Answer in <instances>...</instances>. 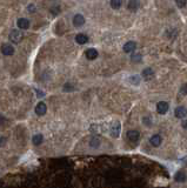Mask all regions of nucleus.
<instances>
[{"label": "nucleus", "instance_id": "nucleus-1", "mask_svg": "<svg viewBox=\"0 0 187 188\" xmlns=\"http://www.w3.org/2000/svg\"><path fill=\"white\" fill-rule=\"evenodd\" d=\"M8 38H10V40L13 43H19L23 40V38H24V34H23V32L20 29H13L10 33Z\"/></svg>", "mask_w": 187, "mask_h": 188}, {"label": "nucleus", "instance_id": "nucleus-2", "mask_svg": "<svg viewBox=\"0 0 187 188\" xmlns=\"http://www.w3.org/2000/svg\"><path fill=\"white\" fill-rule=\"evenodd\" d=\"M120 130H121V125H120L119 121H114L112 125H111L110 128V133L113 138H119L120 135Z\"/></svg>", "mask_w": 187, "mask_h": 188}, {"label": "nucleus", "instance_id": "nucleus-3", "mask_svg": "<svg viewBox=\"0 0 187 188\" xmlns=\"http://www.w3.org/2000/svg\"><path fill=\"white\" fill-rule=\"evenodd\" d=\"M35 114L39 116L41 115H45V113L47 112V106H46V104L43 101H40L39 104H37V106H35Z\"/></svg>", "mask_w": 187, "mask_h": 188}, {"label": "nucleus", "instance_id": "nucleus-4", "mask_svg": "<svg viewBox=\"0 0 187 188\" xmlns=\"http://www.w3.org/2000/svg\"><path fill=\"white\" fill-rule=\"evenodd\" d=\"M1 53L4 55H7V57L12 55V54H14V47L11 43H4L1 46Z\"/></svg>", "mask_w": 187, "mask_h": 188}, {"label": "nucleus", "instance_id": "nucleus-5", "mask_svg": "<svg viewBox=\"0 0 187 188\" xmlns=\"http://www.w3.org/2000/svg\"><path fill=\"white\" fill-rule=\"evenodd\" d=\"M168 108H169V105L166 101H160L157 104V111L159 114H166L168 112Z\"/></svg>", "mask_w": 187, "mask_h": 188}, {"label": "nucleus", "instance_id": "nucleus-6", "mask_svg": "<svg viewBox=\"0 0 187 188\" xmlns=\"http://www.w3.org/2000/svg\"><path fill=\"white\" fill-rule=\"evenodd\" d=\"M174 115L179 118V119H182V118H185L187 115V108L184 106H179L175 108V111H174Z\"/></svg>", "mask_w": 187, "mask_h": 188}, {"label": "nucleus", "instance_id": "nucleus-7", "mask_svg": "<svg viewBox=\"0 0 187 188\" xmlns=\"http://www.w3.org/2000/svg\"><path fill=\"white\" fill-rule=\"evenodd\" d=\"M140 138V133L138 132V130H128L127 132V139L130 140V141H132V142H135V141H138Z\"/></svg>", "mask_w": 187, "mask_h": 188}, {"label": "nucleus", "instance_id": "nucleus-8", "mask_svg": "<svg viewBox=\"0 0 187 188\" xmlns=\"http://www.w3.org/2000/svg\"><path fill=\"white\" fill-rule=\"evenodd\" d=\"M84 24H85V18H84L81 14L74 15V18H73V25H74L75 27H81Z\"/></svg>", "mask_w": 187, "mask_h": 188}, {"label": "nucleus", "instance_id": "nucleus-9", "mask_svg": "<svg viewBox=\"0 0 187 188\" xmlns=\"http://www.w3.org/2000/svg\"><path fill=\"white\" fill-rule=\"evenodd\" d=\"M137 48V43L134 41H128L124 45V52L125 53H131Z\"/></svg>", "mask_w": 187, "mask_h": 188}, {"label": "nucleus", "instance_id": "nucleus-10", "mask_svg": "<svg viewBox=\"0 0 187 188\" xmlns=\"http://www.w3.org/2000/svg\"><path fill=\"white\" fill-rule=\"evenodd\" d=\"M85 55H86V58L88 60H94V59L98 58V51L94 48H88L85 52Z\"/></svg>", "mask_w": 187, "mask_h": 188}, {"label": "nucleus", "instance_id": "nucleus-11", "mask_svg": "<svg viewBox=\"0 0 187 188\" xmlns=\"http://www.w3.org/2000/svg\"><path fill=\"white\" fill-rule=\"evenodd\" d=\"M17 25L20 29H27L29 27V20L25 19V18H21V19H18L17 21Z\"/></svg>", "mask_w": 187, "mask_h": 188}, {"label": "nucleus", "instance_id": "nucleus-12", "mask_svg": "<svg viewBox=\"0 0 187 188\" xmlns=\"http://www.w3.org/2000/svg\"><path fill=\"white\" fill-rule=\"evenodd\" d=\"M127 8L132 12H135V11L139 8V1L138 0H130L128 1V5H127Z\"/></svg>", "mask_w": 187, "mask_h": 188}, {"label": "nucleus", "instance_id": "nucleus-13", "mask_svg": "<svg viewBox=\"0 0 187 188\" xmlns=\"http://www.w3.org/2000/svg\"><path fill=\"white\" fill-rule=\"evenodd\" d=\"M149 142H151L152 146H154V147H158V146H160V144H161V136L159 134L153 135V136L151 138V140H149Z\"/></svg>", "mask_w": 187, "mask_h": 188}, {"label": "nucleus", "instance_id": "nucleus-14", "mask_svg": "<svg viewBox=\"0 0 187 188\" xmlns=\"http://www.w3.org/2000/svg\"><path fill=\"white\" fill-rule=\"evenodd\" d=\"M75 41H77L79 45H84V43H86L87 41H88V37L85 35V34L80 33L75 37Z\"/></svg>", "mask_w": 187, "mask_h": 188}, {"label": "nucleus", "instance_id": "nucleus-15", "mask_svg": "<svg viewBox=\"0 0 187 188\" xmlns=\"http://www.w3.org/2000/svg\"><path fill=\"white\" fill-rule=\"evenodd\" d=\"M143 77L146 79V80H149V79H152L154 77V72L152 68H145L144 71H143Z\"/></svg>", "mask_w": 187, "mask_h": 188}, {"label": "nucleus", "instance_id": "nucleus-16", "mask_svg": "<svg viewBox=\"0 0 187 188\" xmlns=\"http://www.w3.org/2000/svg\"><path fill=\"white\" fill-rule=\"evenodd\" d=\"M43 141H44L43 134H35L32 138V142H33L34 146H39L40 144H43Z\"/></svg>", "mask_w": 187, "mask_h": 188}, {"label": "nucleus", "instance_id": "nucleus-17", "mask_svg": "<svg viewBox=\"0 0 187 188\" xmlns=\"http://www.w3.org/2000/svg\"><path fill=\"white\" fill-rule=\"evenodd\" d=\"M187 179V175L184 172H178L177 174H175V181H178V182H185Z\"/></svg>", "mask_w": 187, "mask_h": 188}, {"label": "nucleus", "instance_id": "nucleus-18", "mask_svg": "<svg viewBox=\"0 0 187 188\" xmlns=\"http://www.w3.org/2000/svg\"><path fill=\"white\" fill-rule=\"evenodd\" d=\"M122 5V0H111V7L113 10H119Z\"/></svg>", "mask_w": 187, "mask_h": 188}, {"label": "nucleus", "instance_id": "nucleus-19", "mask_svg": "<svg viewBox=\"0 0 187 188\" xmlns=\"http://www.w3.org/2000/svg\"><path fill=\"white\" fill-rule=\"evenodd\" d=\"M90 146H91L92 148H98L99 146H100V140L96 138V136H93L91 140H90Z\"/></svg>", "mask_w": 187, "mask_h": 188}, {"label": "nucleus", "instance_id": "nucleus-20", "mask_svg": "<svg viewBox=\"0 0 187 188\" xmlns=\"http://www.w3.org/2000/svg\"><path fill=\"white\" fill-rule=\"evenodd\" d=\"M141 54L140 53H135V54H133L132 57H131V60L133 61V63H140L141 61Z\"/></svg>", "mask_w": 187, "mask_h": 188}, {"label": "nucleus", "instance_id": "nucleus-21", "mask_svg": "<svg viewBox=\"0 0 187 188\" xmlns=\"http://www.w3.org/2000/svg\"><path fill=\"white\" fill-rule=\"evenodd\" d=\"M130 81L133 84V85H139L140 84V78L138 75H133V77L130 78Z\"/></svg>", "mask_w": 187, "mask_h": 188}, {"label": "nucleus", "instance_id": "nucleus-22", "mask_svg": "<svg viewBox=\"0 0 187 188\" xmlns=\"http://www.w3.org/2000/svg\"><path fill=\"white\" fill-rule=\"evenodd\" d=\"M175 4H177L178 7L182 8V7H185V6H186L187 0H175Z\"/></svg>", "mask_w": 187, "mask_h": 188}, {"label": "nucleus", "instance_id": "nucleus-23", "mask_svg": "<svg viewBox=\"0 0 187 188\" xmlns=\"http://www.w3.org/2000/svg\"><path fill=\"white\" fill-rule=\"evenodd\" d=\"M180 93H181V94H185V95H187V84L181 87V91H180Z\"/></svg>", "mask_w": 187, "mask_h": 188}, {"label": "nucleus", "instance_id": "nucleus-24", "mask_svg": "<svg viewBox=\"0 0 187 188\" xmlns=\"http://www.w3.org/2000/svg\"><path fill=\"white\" fill-rule=\"evenodd\" d=\"M5 142H6V138H3V136H0V147L5 145Z\"/></svg>", "mask_w": 187, "mask_h": 188}, {"label": "nucleus", "instance_id": "nucleus-25", "mask_svg": "<svg viewBox=\"0 0 187 188\" xmlns=\"http://www.w3.org/2000/svg\"><path fill=\"white\" fill-rule=\"evenodd\" d=\"M4 122H5V118L0 114V126H3L4 125Z\"/></svg>", "mask_w": 187, "mask_h": 188}, {"label": "nucleus", "instance_id": "nucleus-26", "mask_svg": "<svg viewBox=\"0 0 187 188\" xmlns=\"http://www.w3.org/2000/svg\"><path fill=\"white\" fill-rule=\"evenodd\" d=\"M182 127H184L185 130H187V120H186V121H184V122H182Z\"/></svg>", "mask_w": 187, "mask_h": 188}, {"label": "nucleus", "instance_id": "nucleus-27", "mask_svg": "<svg viewBox=\"0 0 187 188\" xmlns=\"http://www.w3.org/2000/svg\"><path fill=\"white\" fill-rule=\"evenodd\" d=\"M38 92V95H39V98H40V95H44V93L43 92H39V91H37Z\"/></svg>", "mask_w": 187, "mask_h": 188}]
</instances>
